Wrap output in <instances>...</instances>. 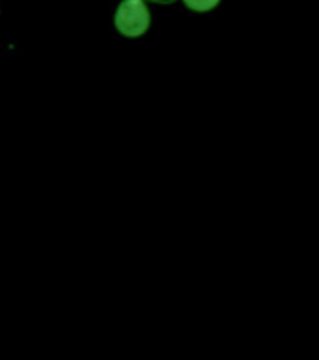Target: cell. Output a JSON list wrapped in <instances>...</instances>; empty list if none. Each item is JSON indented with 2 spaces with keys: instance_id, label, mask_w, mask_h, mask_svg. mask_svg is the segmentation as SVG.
<instances>
[{
  "instance_id": "obj_1",
  "label": "cell",
  "mask_w": 319,
  "mask_h": 360,
  "mask_svg": "<svg viewBox=\"0 0 319 360\" xmlns=\"http://www.w3.org/2000/svg\"><path fill=\"white\" fill-rule=\"evenodd\" d=\"M115 27L123 36L137 38L151 28V11L145 0H123L115 11Z\"/></svg>"
},
{
  "instance_id": "obj_2",
  "label": "cell",
  "mask_w": 319,
  "mask_h": 360,
  "mask_svg": "<svg viewBox=\"0 0 319 360\" xmlns=\"http://www.w3.org/2000/svg\"><path fill=\"white\" fill-rule=\"evenodd\" d=\"M182 2H184L188 10L199 11V13L214 10L220 4V0H182Z\"/></svg>"
}]
</instances>
